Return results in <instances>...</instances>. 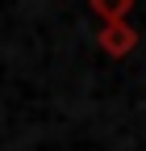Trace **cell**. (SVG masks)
Masks as SVG:
<instances>
[{"label":"cell","instance_id":"6da1fadb","mask_svg":"<svg viewBox=\"0 0 146 151\" xmlns=\"http://www.w3.org/2000/svg\"><path fill=\"white\" fill-rule=\"evenodd\" d=\"M134 46H138V34H134L130 21H108V25L100 29V50H104V55H113V59L130 55Z\"/></svg>","mask_w":146,"mask_h":151},{"label":"cell","instance_id":"7a4b0ae2","mask_svg":"<svg viewBox=\"0 0 146 151\" xmlns=\"http://www.w3.org/2000/svg\"><path fill=\"white\" fill-rule=\"evenodd\" d=\"M130 9H134V0H92V13L100 17L104 25H108V21H125Z\"/></svg>","mask_w":146,"mask_h":151}]
</instances>
